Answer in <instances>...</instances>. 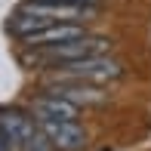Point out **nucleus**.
Segmentation results:
<instances>
[{
  "mask_svg": "<svg viewBox=\"0 0 151 151\" xmlns=\"http://www.w3.org/2000/svg\"><path fill=\"white\" fill-rule=\"evenodd\" d=\"M43 136L52 142L56 151H80L86 148V129L77 127V120H37Z\"/></svg>",
  "mask_w": 151,
  "mask_h": 151,
  "instance_id": "obj_4",
  "label": "nucleus"
},
{
  "mask_svg": "<svg viewBox=\"0 0 151 151\" xmlns=\"http://www.w3.org/2000/svg\"><path fill=\"white\" fill-rule=\"evenodd\" d=\"M65 3H86V6H99L102 0H65Z\"/></svg>",
  "mask_w": 151,
  "mask_h": 151,
  "instance_id": "obj_11",
  "label": "nucleus"
},
{
  "mask_svg": "<svg viewBox=\"0 0 151 151\" xmlns=\"http://www.w3.org/2000/svg\"><path fill=\"white\" fill-rule=\"evenodd\" d=\"M22 9L37 12V16H46V19H52V22H86V19L96 16V6L65 3V0H28Z\"/></svg>",
  "mask_w": 151,
  "mask_h": 151,
  "instance_id": "obj_3",
  "label": "nucleus"
},
{
  "mask_svg": "<svg viewBox=\"0 0 151 151\" xmlns=\"http://www.w3.org/2000/svg\"><path fill=\"white\" fill-rule=\"evenodd\" d=\"M25 151H56V148H52V142L46 139V136H43V129H40V133H34L31 139H28Z\"/></svg>",
  "mask_w": 151,
  "mask_h": 151,
  "instance_id": "obj_9",
  "label": "nucleus"
},
{
  "mask_svg": "<svg viewBox=\"0 0 151 151\" xmlns=\"http://www.w3.org/2000/svg\"><path fill=\"white\" fill-rule=\"evenodd\" d=\"M31 111L37 114V120H77L80 105L62 99L56 93H40L37 99L31 102Z\"/></svg>",
  "mask_w": 151,
  "mask_h": 151,
  "instance_id": "obj_6",
  "label": "nucleus"
},
{
  "mask_svg": "<svg viewBox=\"0 0 151 151\" xmlns=\"http://www.w3.org/2000/svg\"><path fill=\"white\" fill-rule=\"evenodd\" d=\"M46 93H56L62 99L74 102V105H105L108 102V93H102L99 86H90L83 80H56V83L46 86Z\"/></svg>",
  "mask_w": 151,
  "mask_h": 151,
  "instance_id": "obj_5",
  "label": "nucleus"
},
{
  "mask_svg": "<svg viewBox=\"0 0 151 151\" xmlns=\"http://www.w3.org/2000/svg\"><path fill=\"white\" fill-rule=\"evenodd\" d=\"M0 127H3L12 151H25L28 139L37 133V129H34V120L25 117V114H19V111H0Z\"/></svg>",
  "mask_w": 151,
  "mask_h": 151,
  "instance_id": "obj_8",
  "label": "nucleus"
},
{
  "mask_svg": "<svg viewBox=\"0 0 151 151\" xmlns=\"http://www.w3.org/2000/svg\"><path fill=\"white\" fill-rule=\"evenodd\" d=\"M120 77H123V65L108 56L62 62V65H56V74H52V80H90V83H108V80H120Z\"/></svg>",
  "mask_w": 151,
  "mask_h": 151,
  "instance_id": "obj_2",
  "label": "nucleus"
},
{
  "mask_svg": "<svg viewBox=\"0 0 151 151\" xmlns=\"http://www.w3.org/2000/svg\"><path fill=\"white\" fill-rule=\"evenodd\" d=\"M111 52V40L105 37H74V40H62V43H50V46H37V52L28 56L25 62H37V65H62V62H74V59H90V56H105Z\"/></svg>",
  "mask_w": 151,
  "mask_h": 151,
  "instance_id": "obj_1",
  "label": "nucleus"
},
{
  "mask_svg": "<svg viewBox=\"0 0 151 151\" xmlns=\"http://www.w3.org/2000/svg\"><path fill=\"white\" fill-rule=\"evenodd\" d=\"M0 151H12L9 148V139H6V133H3V127H0Z\"/></svg>",
  "mask_w": 151,
  "mask_h": 151,
  "instance_id": "obj_10",
  "label": "nucleus"
},
{
  "mask_svg": "<svg viewBox=\"0 0 151 151\" xmlns=\"http://www.w3.org/2000/svg\"><path fill=\"white\" fill-rule=\"evenodd\" d=\"M86 28L80 22H52L50 28L43 31H34L28 37H19L28 50H37V46H50V43H62V40H74V37H83Z\"/></svg>",
  "mask_w": 151,
  "mask_h": 151,
  "instance_id": "obj_7",
  "label": "nucleus"
}]
</instances>
